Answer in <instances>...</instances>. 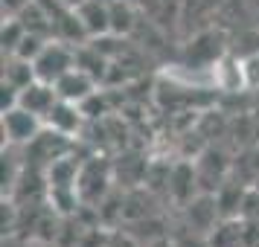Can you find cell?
<instances>
[{
  "mask_svg": "<svg viewBox=\"0 0 259 247\" xmlns=\"http://www.w3.org/2000/svg\"><path fill=\"white\" fill-rule=\"evenodd\" d=\"M24 38H26V26L21 18H6L3 21V35H0V41H3V53L6 56H15Z\"/></svg>",
  "mask_w": 259,
  "mask_h": 247,
  "instance_id": "cell-12",
  "label": "cell"
},
{
  "mask_svg": "<svg viewBox=\"0 0 259 247\" xmlns=\"http://www.w3.org/2000/svg\"><path fill=\"white\" fill-rule=\"evenodd\" d=\"M99 3H114V0H99Z\"/></svg>",
  "mask_w": 259,
  "mask_h": 247,
  "instance_id": "cell-20",
  "label": "cell"
},
{
  "mask_svg": "<svg viewBox=\"0 0 259 247\" xmlns=\"http://www.w3.org/2000/svg\"><path fill=\"white\" fill-rule=\"evenodd\" d=\"M146 247H172V241H169V235H166V238H157V241H152V244H146Z\"/></svg>",
  "mask_w": 259,
  "mask_h": 247,
  "instance_id": "cell-18",
  "label": "cell"
},
{
  "mask_svg": "<svg viewBox=\"0 0 259 247\" xmlns=\"http://www.w3.org/2000/svg\"><path fill=\"white\" fill-rule=\"evenodd\" d=\"M35 64V76L41 82L56 84L67 70L76 67V53H73V44L67 41H59V38H50L47 47L38 53V59L32 61Z\"/></svg>",
  "mask_w": 259,
  "mask_h": 247,
  "instance_id": "cell-1",
  "label": "cell"
},
{
  "mask_svg": "<svg viewBox=\"0 0 259 247\" xmlns=\"http://www.w3.org/2000/svg\"><path fill=\"white\" fill-rule=\"evenodd\" d=\"M250 186H253V189H256V192H259V177H256V180H253V183H250Z\"/></svg>",
  "mask_w": 259,
  "mask_h": 247,
  "instance_id": "cell-19",
  "label": "cell"
},
{
  "mask_svg": "<svg viewBox=\"0 0 259 247\" xmlns=\"http://www.w3.org/2000/svg\"><path fill=\"white\" fill-rule=\"evenodd\" d=\"M44 125L53 128V131H59V134L73 137L76 131L82 128V105L67 102V99H59V102L53 105V111L44 117Z\"/></svg>",
  "mask_w": 259,
  "mask_h": 247,
  "instance_id": "cell-9",
  "label": "cell"
},
{
  "mask_svg": "<svg viewBox=\"0 0 259 247\" xmlns=\"http://www.w3.org/2000/svg\"><path fill=\"white\" fill-rule=\"evenodd\" d=\"M35 64L32 61L21 59V56H6V64H3V82L24 90L29 82H35Z\"/></svg>",
  "mask_w": 259,
  "mask_h": 247,
  "instance_id": "cell-10",
  "label": "cell"
},
{
  "mask_svg": "<svg viewBox=\"0 0 259 247\" xmlns=\"http://www.w3.org/2000/svg\"><path fill=\"white\" fill-rule=\"evenodd\" d=\"M56 93H59V99H67V102H76V105H84V102L96 93V82H94V76L84 70V67L76 64L73 70H67L59 82H56Z\"/></svg>",
  "mask_w": 259,
  "mask_h": 247,
  "instance_id": "cell-5",
  "label": "cell"
},
{
  "mask_svg": "<svg viewBox=\"0 0 259 247\" xmlns=\"http://www.w3.org/2000/svg\"><path fill=\"white\" fill-rule=\"evenodd\" d=\"M166 189L169 195L184 207L201 192L198 183V172H195V163H178L169 169V177H166Z\"/></svg>",
  "mask_w": 259,
  "mask_h": 247,
  "instance_id": "cell-6",
  "label": "cell"
},
{
  "mask_svg": "<svg viewBox=\"0 0 259 247\" xmlns=\"http://www.w3.org/2000/svg\"><path fill=\"white\" fill-rule=\"evenodd\" d=\"M102 247H143V244L128 233V230H114V233L105 238V244Z\"/></svg>",
  "mask_w": 259,
  "mask_h": 247,
  "instance_id": "cell-15",
  "label": "cell"
},
{
  "mask_svg": "<svg viewBox=\"0 0 259 247\" xmlns=\"http://www.w3.org/2000/svg\"><path fill=\"white\" fill-rule=\"evenodd\" d=\"M76 15H79V21H82L91 41H99V38L111 35V9H108V3L84 0L82 6H76Z\"/></svg>",
  "mask_w": 259,
  "mask_h": 247,
  "instance_id": "cell-8",
  "label": "cell"
},
{
  "mask_svg": "<svg viewBox=\"0 0 259 247\" xmlns=\"http://www.w3.org/2000/svg\"><path fill=\"white\" fill-rule=\"evenodd\" d=\"M59 102V93H56V84L50 82H41V79H35V82H29L18 93V105L26 108V111H32V114H38V117L44 119L53 111V105Z\"/></svg>",
  "mask_w": 259,
  "mask_h": 247,
  "instance_id": "cell-7",
  "label": "cell"
},
{
  "mask_svg": "<svg viewBox=\"0 0 259 247\" xmlns=\"http://www.w3.org/2000/svg\"><path fill=\"white\" fill-rule=\"evenodd\" d=\"M0 122H3V137H6L9 145H32L35 137L44 131V119L21 105L3 111Z\"/></svg>",
  "mask_w": 259,
  "mask_h": 247,
  "instance_id": "cell-2",
  "label": "cell"
},
{
  "mask_svg": "<svg viewBox=\"0 0 259 247\" xmlns=\"http://www.w3.org/2000/svg\"><path fill=\"white\" fill-rule=\"evenodd\" d=\"M111 189V169L99 160H88V163L79 169V180H76V192H79V201L84 204H102Z\"/></svg>",
  "mask_w": 259,
  "mask_h": 247,
  "instance_id": "cell-4",
  "label": "cell"
},
{
  "mask_svg": "<svg viewBox=\"0 0 259 247\" xmlns=\"http://www.w3.org/2000/svg\"><path fill=\"white\" fill-rule=\"evenodd\" d=\"M29 3L32 0H3V12H6V18H18Z\"/></svg>",
  "mask_w": 259,
  "mask_h": 247,
  "instance_id": "cell-16",
  "label": "cell"
},
{
  "mask_svg": "<svg viewBox=\"0 0 259 247\" xmlns=\"http://www.w3.org/2000/svg\"><path fill=\"white\" fill-rule=\"evenodd\" d=\"M53 3H59V6H64V9H76V6H82L84 0H53Z\"/></svg>",
  "mask_w": 259,
  "mask_h": 247,
  "instance_id": "cell-17",
  "label": "cell"
},
{
  "mask_svg": "<svg viewBox=\"0 0 259 247\" xmlns=\"http://www.w3.org/2000/svg\"><path fill=\"white\" fill-rule=\"evenodd\" d=\"M169 241L172 247H212L210 235L207 233H198V230H192V227H178L175 233H169Z\"/></svg>",
  "mask_w": 259,
  "mask_h": 247,
  "instance_id": "cell-13",
  "label": "cell"
},
{
  "mask_svg": "<svg viewBox=\"0 0 259 247\" xmlns=\"http://www.w3.org/2000/svg\"><path fill=\"white\" fill-rule=\"evenodd\" d=\"M239 61H242L245 87H253V90H259V53H256V56H247V59H239Z\"/></svg>",
  "mask_w": 259,
  "mask_h": 247,
  "instance_id": "cell-14",
  "label": "cell"
},
{
  "mask_svg": "<svg viewBox=\"0 0 259 247\" xmlns=\"http://www.w3.org/2000/svg\"><path fill=\"white\" fill-rule=\"evenodd\" d=\"M222 218L224 215H222V207H219L215 192H198L189 204H184V221H187V227L198 230V233L210 235L219 227Z\"/></svg>",
  "mask_w": 259,
  "mask_h": 247,
  "instance_id": "cell-3",
  "label": "cell"
},
{
  "mask_svg": "<svg viewBox=\"0 0 259 247\" xmlns=\"http://www.w3.org/2000/svg\"><path fill=\"white\" fill-rule=\"evenodd\" d=\"M108 9H111V35H128L134 29V21H137L134 3L131 0H114V3H108Z\"/></svg>",
  "mask_w": 259,
  "mask_h": 247,
  "instance_id": "cell-11",
  "label": "cell"
}]
</instances>
